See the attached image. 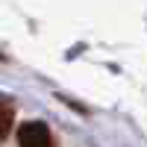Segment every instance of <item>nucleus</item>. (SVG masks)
<instances>
[{
    "instance_id": "obj_2",
    "label": "nucleus",
    "mask_w": 147,
    "mask_h": 147,
    "mask_svg": "<svg viewBox=\"0 0 147 147\" xmlns=\"http://www.w3.org/2000/svg\"><path fill=\"white\" fill-rule=\"evenodd\" d=\"M9 127H12V106L0 97V138L9 136Z\"/></svg>"
},
{
    "instance_id": "obj_1",
    "label": "nucleus",
    "mask_w": 147,
    "mask_h": 147,
    "mask_svg": "<svg viewBox=\"0 0 147 147\" xmlns=\"http://www.w3.org/2000/svg\"><path fill=\"white\" fill-rule=\"evenodd\" d=\"M18 144L21 147H53V136L41 121H27L18 127Z\"/></svg>"
}]
</instances>
